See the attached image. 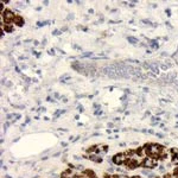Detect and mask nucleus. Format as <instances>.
<instances>
[{"label": "nucleus", "mask_w": 178, "mask_h": 178, "mask_svg": "<svg viewBox=\"0 0 178 178\" xmlns=\"http://www.w3.org/2000/svg\"><path fill=\"white\" fill-rule=\"evenodd\" d=\"M128 40H129L131 43H137V42H138V40H137L134 37H128Z\"/></svg>", "instance_id": "f03ea898"}, {"label": "nucleus", "mask_w": 178, "mask_h": 178, "mask_svg": "<svg viewBox=\"0 0 178 178\" xmlns=\"http://www.w3.org/2000/svg\"><path fill=\"white\" fill-rule=\"evenodd\" d=\"M134 178H139V177H134Z\"/></svg>", "instance_id": "7ed1b4c3"}, {"label": "nucleus", "mask_w": 178, "mask_h": 178, "mask_svg": "<svg viewBox=\"0 0 178 178\" xmlns=\"http://www.w3.org/2000/svg\"><path fill=\"white\" fill-rule=\"evenodd\" d=\"M4 18H5V20L7 21V23H10V21H12V20H14V13L11 11V10H6L5 11V13H4Z\"/></svg>", "instance_id": "f257e3e1"}]
</instances>
